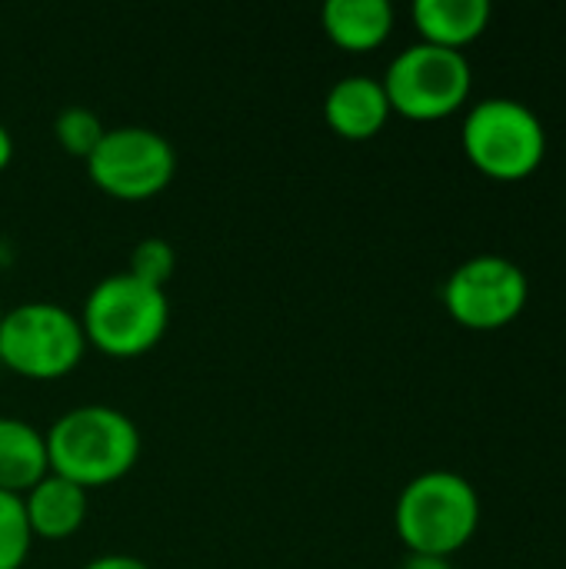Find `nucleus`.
<instances>
[{
	"instance_id": "obj_1",
	"label": "nucleus",
	"mask_w": 566,
	"mask_h": 569,
	"mask_svg": "<svg viewBox=\"0 0 566 569\" xmlns=\"http://www.w3.org/2000/svg\"><path fill=\"white\" fill-rule=\"evenodd\" d=\"M47 437L50 473L97 490L123 480L140 460L137 423L110 403H80L60 413Z\"/></svg>"
},
{
	"instance_id": "obj_2",
	"label": "nucleus",
	"mask_w": 566,
	"mask_h": 569,
	"mask_svg": "<svg viewBox=\"0 0 566 569\" xmlns=\"http://www.w3.org/2000/svg\"><path fill=\"white\" fill-rule=\"evenodd\" d=\"M394 527L410 553L450 560L480 527V497L467 477L454 470H427L400 490Z\"/></svg>"
},
{
	"instance_id": "obj_3",
	"label": "nucleus",
	"mask_w": 566,
	"mask_h": 569,
	"mask_svg": "<svg viewBox=\"0 0 566 569\" xmlns=\"http://www.w3.org/2000/svg\"><path fill=\"white\" fill-rule=\"evenodd\" d=\"M167 323H170L167 293L160 287L137 280L127 270L93 283L80 310L87 347L117 360H130L153 350L163 340Z\"/></svg>"
},
{
	"instance_id": "obj_4",
	"label": "nucleus",
	"mask_w": 566,
	"mask_h": 569,
	"mask_svg": "<svg viewBox=\"0 0 566 569\" xmlns=\"http://www.w3.org/2000/svg\"><path fill=\"white\" fill-rule=\"evenodd\" d=\"M460 143L467 160L490 180L517 183L537 173L547 157V130L540 117L510 97H490L464 117Z\"/></svg>"
},
{
	"instance_id": "obj_5",
	"label": "nucleus",
	"mask_w": 566,
	"mask_h": 569,
	"mask_svg": "<svg viewBox=\"0 0 566 569\" xmlns=\"http://www.w3.org/2000/svg\"><path fill=\"white\" fill-rule=\"evenodd\" d=\"M87 350L80 317L50 300H27L0 317V363L27 380L67 377Z\"/></svg>"
},
{
	"instance_id": "obj_6",
	"label": "nucleus",
	"mask_w": 566,
	"mask_h": 569,
	"mask_svg": "<svg viewBox=\"0 0 566 569\" xmlns=\"http://www.w3.org/2000/svg\"><path fill=\"white\" fill-rule=\"evenodd\" d=\"M380 83L387 90L394 113L430 123V120L454 117L467 103L474 87V70L460 50L417 40L387 63Z\"/></svg>"
},
{
	"instance_id": "obj_7",
	"label": "nucleus",
	"mask_w": 566,
	"mask_h": 569,
	"mask_svg": "<svg viewBox=\"0 0 566 569\" xmlns=\"http://www.w3.org/2000/svg\"><path fill=\"white\" fill-rule=\"evenodd\" d=\"M87 173L107 197L150 200L170 187L177 173V150L150 127H110L87 157Z\"/></svg>"
},
{
	"instance_id": "obj_8",
	"label": "nucleus",
	"mask_w": 566,
	"mask_h": 569,
	"mask_svg": "<svg viewBox=\"0 0 566 569\" xmlns=\"http://www.w3.org/2000/svg\"><path fill=\"white\" fill-rule=\"evenodd\" d=\"M447 313L477 333H490V330H504L510 327L527 300H530V283L527 273L497 253H480L464 260L444 283L440 290Z\"/></svg>"
},
{
	"instance_id": "obj_9",
	"label": "nucleus",
	"mask_w": 566,
	"mask_h": 569,
	"mask_svg": "<svg viewBox=\"0 0 566 569\" xmlns=\"http://www.w3.org/2000/svg\"><path fill=\"white\" fill-rule=\"evenodd\" d=\"M390 100L377 77L350 73L340 77L324 97V120L344 140H370L390 120Z\"/></svg>"
},
{
	"instance_id": "obj_10",
	"label": "nucleus",
	"mask_w": 566,
	"mask_h": 569,
	"mask_svg": "<svg viewBox=\"0 0 566 569\" xmlns=\"http://www.w3.org/2000/svg\"><path fill=\"white\" fill-rule=\"evenodd\" d=\"M23 510L33 540H70L87 520V490L47 473L23 493Z\"/></svg>"
},
{
	"instance_id": "obj_11",
	"label": "nucleus",
	"mask_w": 566,
	"mask_h": 569,
	"mask_svg": "<svg viewBox=\"0 0 566 569\" xmlns=\"http://www.w3.org/2000/svg\"><path fill=\"white\" fill-rule=\"evenodd\" d=\"M410 17L424 43L464 53L467 43L484 37L494 10L487 0H417Z\"/></svg>"
},
{
	"instance_id": "obj_12",
	"label": "nucleus",
	"mask_w": 566,
	"mask_h": 569,
	"mask_svg": "<svg viewBox=\"0 0 566 569\" xmlns=\"http://www.w3.org/2000/svg\"><path fill=\"white\" fill-rule=\"evenodd\" d=\"M47 473V437L20 417H0V490L23 497Z\"/></svg>"
},
{
	"instance_id": "obj_13",
	"label": "nucleus",
	"mask_w": 566,
	"mask_h": 569,
	"mask_svg": "<svg viewBox=\"0 0 566 569\" xmlns=\"http://www.w3.org/2000/svg\"><path fill=\"white\" fill-rule=\"evenodd\" d=\"M320 23L344 50H377L394 30V7L390 0H327Z\"/></svg>"
},
{
	"instance_id": "obj_14",
	"label": "nucleus",
	"mask_w": 566,
	"mask_h": 569,
	"mask_svg": "<svg viewBox=\"0 0 566 569\" xmlns=\"http://www.w3.org/2000/svg\"><path fill=\"white\" fill-rule=\"evenodd\" d=\"M103 133H107V127H103L100 113L90 110V107H63L53 117V137H57V143L70 157H77L83 163L97 150V143L103 140Z\"/></svg>"
},
{
	"instance_id": "obj_15",
	"label": "nucleus",
	"mask_w": 566,
	"mask_h": 569,
	"mask_svg": "<svg viewBox=\"0 0 566 569\" xmlns=\"http://www.w3.org/2000/svg\"><path fill=\"white\" fill-rule=\"evenodd\" d=\"M33 533L27 523L23 497L0 490V569H20L30 557Z\"/></svg>"
},
{
	"instance_id": "obj_16",
	"label": "nucleus",
	"mask_w": 566,
	"mask_h": 569,
	"mask_svg": "<svg viewBox=\"0 0 566 569\" xmlns=\"http://www.w3.org/2000/svg\"><path fill=\"white\" fill-rule=\"evenodd\" d=\"M173 267H177V253L167 240L160 237H147L140 240L133 250H130V267L127 273H133L137 280L150 283V287H160L173 277Z\"/></svg>"
},
{
	"instance_id": "obj_17",
	"label": "nucleus",
	"mask_w": 566,
	"mask_h": 569,
	"mask_svg": "<svg viewBox=\"0 0 566 569\" xmlns=\"http://www.w3.org/2000/svg\"><path fill=\"white\" fill-rule=\"evenodd\" d=\"M80 569H153L147 560L140 557H130V553H103V557H93L87 560Z\"/></svg>"
},
{
	"instance_id": "obj_18",
	"label": "nucleus",
	"mask_w": 566,
	"mask_h": 569,
	"mask_svg": "<svg viewBox=\"0 0 566 569\" xmlns=\"http://www.w3.org/2000/svg\"><path fill=\"white\" fill-rule=\"evenodd\" d=\"M400 569H454L450 560H444V557H424V553H410L407 560H404V567Z\"/></svg>"
},
{
	"instance_id": "obj_19",
	"label": "nucleus",
	"mask_w": 566,
	"mask_h": 569,
	"mask_svg": "<svg viewBox=\"0 0 566 569\" xmlns=\"http://www.w3.org/2000/svg\"><path fill=\"white\" fill-rule=\"evenodd\" d=\"M10 160H13V137H10V130L0 123V170H7Z\"/></svg>"
},
{
	"instance_id": "obj_20",
	"label": "nucleus",
	"mask_w": 566,
	"mask_h": 569,
	"mask_svg": "<svg viewBox=\"0 0 566 569\" xmlns=\"http://www.w3.org/2000/svg\"><path fill=\"white\" fill-rule=\"evenodd\" d=\"M0 317H3V303H0Z\"/></svg>"
}]
</instances>
